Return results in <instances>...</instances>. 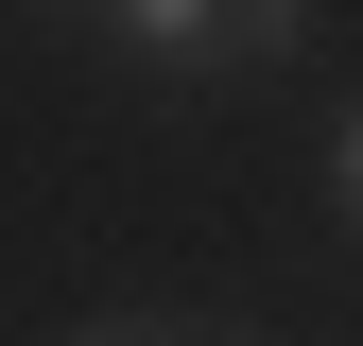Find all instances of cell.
Listing matches in <instances>:
<instances>
[{"mask_svg": "<svg viewBox=\"0 0 363 346\" xmlns=\"http://www.w3.org/2000/svg\"><path fill=\"white\" fill-rule=\"evenodd\" d=\"M104 35H121L139 69H242V52H294L311 18H294V0H242V18H225V0H121Z\"/></svg>", "mask_w": 363, "mask_h": 346, "instance_id": "cell-1", "label": "cell"}, {"mask_svg": "<svg viewBox=\"0 0 363 346\" xmlns=\"http://www.w3.org/2000/svg\"><path fill=\"white\" fill-rule=\"evenodd\" d=\"M329 208H346V242H363V104H346V139H329Z\"/></svg>", "mask_w": 363, "mask_h": 346, "instance_id": "cell-2", "label": "cell"}, {"mask_svg": "<svg viewBox=\"0 0 363 346\" xmlns=\"http://www.w3.org/2000/svg\"><path fill=\"white\" fill-rule=\"evenodd\" d=\"M86 346H139V329H86Z\"/></svg>", "mask_w": 363, "mask_h": 346, "instance_id": "cell-3", "label": "cell"}]
</instances>
